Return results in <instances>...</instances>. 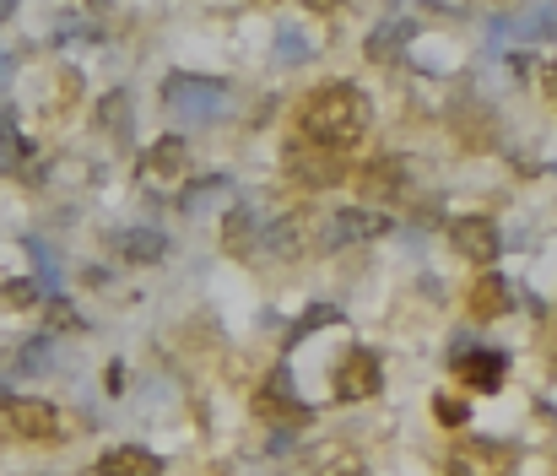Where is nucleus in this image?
<instances>
[{"mask_svg": "<svg viewBox=\"0 0 557 476\" xmlns=\"http://www.w3.org/2000/svg\"><path fill=\"white\" fill-rule=\"evenodd\" d=\"M368 125H374V109H368L363 87H352V82L309 87L293 109V136L309 141V147L336 152V157H347L357 141L368 136Z\"/></svg>", "mask_w": 557, "mask_h": 476, "instance_id": "obj_1", "label": "nucleus"}, {"mask_svg": "<svg viewBox=\"0 0 557 476\" xmlns=\"http://www.w3.org/2000/svg\"><path fill=\"white\" fill-rule=\"evenodd\" d=\"M157 103H163V114L179 125V136L217 130L238 114V82L206 76V71H168L163 82H157Z\"/></svg>", "mask_w": 557, "mask_h": 476, "instance_id": "obj_2", "label": "nucleus"}, {"mask_svg": "<svg viewBox=\"0 0 557 476\" xmlns=\"http://www.w3.org/2000/svg\"><path fill=\"white\" fill-rule=\"evenodd\" d=\"M0 428L22 444H65L76 439L71 422H65V406L49 401V395H33V390H6L0 395Z\"/></svg>", "mask_w": 557, "mask_h": 476, "instance_id": "obj_3", "label": "nucleus"}, {"mask_svg": "<svg viewBox=\"0 0 557 476\" xmlns=\"http://www.w3.org/2000/svg\"><path fill=\"white\" fill-rule=\"evenodd\" d=\"M249 412H255L265 428H293V433H303L314 422V406L298 395L293 368H287V363L265 368V379L255 385V395H249Z\"/></svg>", "mask_w": 557, "mask_h": 476, "instance_id": "obj_4", "label": "nucleus"}, {"mask_svg": "<svg viewBox=\"0 0 557 476\" xmlns=\"http://www.w3.org/2000/svg\"><path fill=\"white\" fill-rule=\"evenodd\" d=\"M309 249H314V217L309 211H271L265 228H260L255 260H265V266H298Z\"/></svg>", "mask_w": 557, "mask_h": 476, "instance_id": "obj_5", "label": "nucleus"}, {"mask_svg": "<svg viewBox=\"0 0 557 476\" xmlns=\"http://www.w3.org/2000/svg\"><path fill=\"white\" fill-rule=\"evenodd\" d=\"M390 228H395V222L384 217V211H374V206H341V211H330L320 228H314V249L341 255V249L374 244V238H384Z\"/></svg>", "mask_w": 557, "mask_h": 476, "instance_id": "obj_6", "label": "nucleus"}, {"mask_svg": "<svg viewBox=\"0 0 557 476\" xmlns=\"http://www.w3.org/2000/svg\"><path fill=\"white\" fill-rule=\"evenodd\" d=\"M103 244H109V255L130 271H152L174 255V238H168L163 222H125V228L103 233Z\"/></svg>", "mask_w": 557, "mask_h": 476, "instance_id": "obj_7", "label": "nucleus"}, {"mask_svg": "<svg viewBox=\"0 0 557 476\" xmlns=\"http://www.w3.org/2000/svg\"><path fill=\"white\" fill-rule=\"evenodd\" d=\"M195 174V141L179 130H157V141H147L136 157V179L141 184H184Z\"/></svg>", "mask_w": 557, "mask_h": 476, "instance_id": "obj_8", "label": "nucleus"}, {"mask_svg": "<svg viewBox=\"0 0 557 476\" xmlns=\"http://www.w3.org/2000/svg\"><path fill=\"white\" fill-rule=\"evenodd\" d=\"M282 174L287 184H298V190H336L341 179H347V157H336V152H325V147H309V141H298V136H287V147H282Z\"/></svg>", "mask_w": 557, "mask_h": 476, "instance_id": "obj_9", "label": "nucleus"}, {"mask_svg": "<svg viewBox=\"0 0 557 476\" xmlns=\"http://www.w3.org/2000/svg\"><path fill=\"white\" fill-rule=\"evenodd\" d=\"M260 228H265V211L255 195H233L228 206H222V217H217V249L228 260H255V249H260Z\"/></svg>", "mask_w": 557, "mask_h": 476, "instance_id": "obj_10", "label": "nucleus"}, {"mask_svg": "<svg viewBox=\"0 0 557 476\" xmlns=\"http://www.w3.org/2000/svg\"><path fill=\"white\" fill-rule=\"evenodd\" d=\"M449 363H455L460 385L476 390V395H493L503 385V374H509V352L503 347H471L466 336L455 341V352H449Z\"/></svg>", "mask_w": 557, "mask_h": 476, "instance_id": "obj_11", "label": "nucleus"}, {"mask_svg": "<svg viewBox=\"0 0 557 476\" xmlns=\"http://www.w3.org/2000/svg\"><path fill=\"white\" fill-rule=\"evenodd\" d=\"M449 244H455L460 260H471L476 271H493L498 249H503V233L493 217H482V211H466V217L449 222Z\"/></svg>", "mask_w": 557, "mask_h": 476, "instance_id": "obj_12", "label": "nucleus"}, {"mask_svg": "<svg viewBox=\"0 0 557 476\" xmlns=\"http://www.w3.org/2000/svg\"><path fill=\"white\" fill-rule=\"evenodd\" d=\"M92 130L103 141H114V152L136 147V87H109L98 103H92Z\"/></svg>", "mask_w": 557, "mask_h": 476, "instance_id": "obj_13", "label": "nucleus"}, {"mask_svg": "<svg viewBox=\"0 0 557 476\" xmlns=\"http://www.w3.org/2000/svg\"><path fill=\"white\" fill-rule=\"evenodd\" d=\"M384 390V363L374 347H347V357L336 363V401H368Z\"/></svg>", "mask_w": 557, "mask_h": 476, "instance_id": "obj_14", "label": "nucleus"}, {"mask_svg": "<svg viewBox=\"0 0 557 476\" xmlns=\"http://www.w3.org/2000/svg\"><path fill=\"white\" fill-rule=\"evenodd\" d=\"M449 476H514V449L498 439H460L449 449Z\"/></svg>", "mask_w": 557, "mask_h": 476, "instance_id": "obj_15", "label": "nucleus"}, {"mask_svg": "<svg viewBox=\"0 0 557 476\" xmlns=\"http://www.w3.org/2000/svg\"><path fill=\"white\" fill-rule=\"evenodd\" d=\"M233 195H238V174H228V168H206V174H190L179 184L174 211L179 217H206L217 201H233Z\"/></svg>", "mask_w": 557, "mask_h": 476, "instance_id": "obj_16", "label": "nucleus"}, {"mask_svg": "<svg viewBox=\"0 0 557 476\" xmlns=\"http://www.w3.org/2000/svg\"><path fill=\"white\" fill-rule=\"evenodd\" d=\"M87 476H163V455L147 449V444H136V439H119L92 460Z\"/></svg>", "mask_w": 557, "mask_h": 476, "instance_id": "obj_17", "label": "nucleus"}, {"mask_svg": "<svg viewBox=\"0 0 557 476\" xmlns=\"http://www.w3.org/2000/svg\"><path fill=\"white\" fill-rule=\"evenodd\" d=\"M6 368H11V379H49L60 368V336H49V330L22 336L17 347H11Z\"/></svg>", "mask_w": 557, "mask_h": 476, "instance_id": "obj_18", "label": "nucleus"}, {"mask_svg": "<svg viewBox=\"0 0 557 476\" xmlns=\"http://www.w3.org/2000/svg\"><path fill=\"white\" fill-rule=\"evenodd\" d=\"M22 260H28V276L44 287V298L65 293V282H71V276H65V255L49 244L44 233H22Z\"/></svg>", "mask_w": 557, "mask_h": 476, "instance_id": "obj_19", "label": "nucleus"}, {"mask_svg": "<svg viewBox=\"0 0 557 476\" xmlns=\"http://www.w3.org/2000/svg\"><path fill=\"white\" fill-rule=\"evenodd\" d=\"M411 157H374V163L363 168V195L368 201H379V206H390V201H401V195L411 190Z\"/></svg>", "mask_w": 557, "mask_h": 476, "instance_id": "obj_20", "label": "nucleus"}, {"mask_svg": "<svg viewBox=\"0 0 557 476\" xmlns=\"http://www.w3.org/2000/svg\"><path fill=\"white\" fill-rule=\"evenodd\" d=\"M466 303H471L476 320H498V314H509V309H514V287H509V276L482 271V276H476V282L466 287Z\"/></svg>", "mask_w": 557, "mask_h": 476, "instance_id": "obj_21", "label": "nucleus"}, {"mask_svg": "<svg viewBox=\"0 0 557 476\" xmlns=\"http://www.w3.org/2000/svg\"><path fill=\"white\" fill-rule=\"evenodd\" d=\"M341 320H347V309H341V303H330V298H314L309 309H303L298 320L287 325V336H282V352H298L309 336H320L325 325H341Z\"/></svg>", "mask_w": 557, "mask_h": 476, "instance_id": "obj_22", "label": "nucleus"}, {"mask_svg": "<svg viewBox=\"0 0 557 476\" xmlns=\"http://www.w3.org/2000/svg\"><path fill=\"white\" fill-rule=\"evenodd\" d=\"M411 38H417V22H406V17H384V22H379V28H374V33H368L363 55L384 65V60H395V55H401V49L411 44Z\"/></svg>", "mask_w": 557, "mask_h": 476, "instance_id": "obj_23", "label": "nucleus"}, {"mask_svg": "<svg viewBox=\"0 0 557 476\" xmlns=\"http://www.w3.org/2000/svg\"><path fill=\"white\" fill-rule=\"evenodd\" d=\"M314 55H320V44H314V33L303 28V22H287V28L276 33V49H271V60L282 65V71H298V65H309Z\"/></svg>", "mask_w": 557, "mask_h": 476, "instance_id": "obj_24", "label": "nucleus"}, {"mask_svg": "<svg viewBox=\"0 0 557 476\" xmlns=\"http://www.w3.org/2000/svg\"><path fill=\"white\" fill-rule=\"evenodd\" d=\"M38 314H44V330H49V336H60V341H65V336H87V330H92V320H87L82 309H76V298H71V293L49 298Z\"/></svg>", "mask_w": 557, "mask_h": 476, "instance_id": "obj_25", "label": "nucleus"}, {"mask_svg": "<svg viewBox=\"0 0 557 476\" xmlns=\"http://www.w3.org/2000/svg\"><path fill=\"white\" fill-rule=\"evenodd\" d=\"M44 303H49L44 287H38L28 271H17V276H6V282H0V309H11V314H38Z\"/></svg>", "mask_w": 557, "mask_h": 476, "instance_id": "obj_26", "label": "nucleus"}, {"mask_svg": "<svg viewBox=\"0 0 557 476\" xmlns=\"http://www.w3.org/2000/svg\"><path fill=\"white\" fill-rule=\"evenodd\" d=\"M314 476H368V466L352 449H325V455L314 460Z\"/></svg>", "mask_w": 557, "mask_h": 476, "instance_id": "obj_27", "label": "nucleus"}, {"mask_svg": "<svg viewBox=\"0 0 557 476\" xmlns=\"http://www.w3.org/2000/svg\"><path fill=\"white\" fill-rule=\"evenodd\" d=\"M125 385H130L125 357H109V368H103V395H109V401H119V395H125Z\"/></svg>", "mask_w": 557, "mask_h": 476, "instance_id": "obj_28", "label": "nucleus"}, {"mask_svg": "<svg viewBox=\"0 0 557 476\" xmlns=\"http://www.w3.org/2000/svg\"><path fill=\"white\" fill-rule=\"evenodd\" d=\"M433 412H439L444 428H466V401H455V395H439V401H433Z\"/></svg>", "mask_w": 557, "mask_h": 476, "instance_id": "obj_29", "label": "nucleus"}, {"mask_svg": "<svg viewBox=\"0 0 557 476\" xmlns=\"http://www.w3.org/2000/svg\"><path fill=\"white\" fill-rule=\"evenodd\" d=\"M11 76H17V55H11L6 44H0V103H6V87H11Z\"/></svg>", "mask_w": 557, "mask_h": 476, "instance_id": "obj_30", "label": "nucleus"}, {"mask_svg": "<svg viewBox=\"0 0 557 476\" xmlns=\"http://www.w3.org/2000/svg\"><path fill=\"white\" fill-rule=\"evenodd\" d=\"M82 282H87V287H109V282H114V271H109V266H87V271H82Z\"/></svg>", "mask_w": 557, "mask_h": 476, "instance_id": "obj_31", "label": "nucleus"}, {"mask_svg": "<svg viewBox=\"0 0 557 476\" xmlns=\"http://www.w3.org/2000/svg\"><path fill=\"white\" fill-rule=\"evenodd\" d=\"M541 92H547V98H552V109H557V60L547 65V71H541Z\"/></svg>", "mask_w": 557, "mask_h": 476, "instance_id": "obj_32", "label": "nucleus"}, {"mask_svg": "<svg viewBox=\"0 0 557 476\" xmlns=\"http://www.w3.org/2000/svg\"><path fill=\"white\" fill-rule=\"evenodd\" d=\"M541 352H547V363H552V368H557V320H552V325H547V347H541Z\"/></svg>", "mask_w": 557, "mask_h": 476, "instance_id": "obj_33", "label": "nucleus"}, {"mask_svg": "<svg viewBox=\"0 0 557 476\" xmlns=\"http://www.w3.org/2000/svg\"><path fill=\"white\" fill-rule=\"evenodd\" d=\"M11 17H17V6H11V0H0V28H6Z\"/></svg>", "mask_w": 557, "mask_h": 476, "instance_id": "obj_34", "label": "nucleus"}]
</instances>
